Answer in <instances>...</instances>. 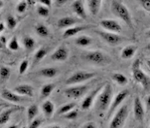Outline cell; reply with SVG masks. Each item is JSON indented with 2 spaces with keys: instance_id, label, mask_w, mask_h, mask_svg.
I'll list each match as a JSON object with an SVG mask.
<instances>
[{
  "instance_id": "1",
  "label": "cell",
  "mask_w": 150,
  "mask_h": 128,
  "mask_svg": "<svg viewBox=\"0 0 150 128\" xmlns=\"http://www.w3.org/2000/svg\"><path fill=\"white\" fill-rule=\"evenodd\" d=\"M113 95V89L110 83L107 82L101 92L97 95L95 107L98 111H104L110 107Z\"/></svg>"
},
{
  "instance_id": "2",
  "label": "cell",
  "mask_w": 150,
  "mask_h": 128,
  "mask_svg": "<svg viewBox=\"0 0 150 128\" xmlns=\"http://www.w3.org/2000/svg\"><path fill=\"white\" fill-rule=\"evenodd\" d=\"M111 11L114 15L121 19L130 29H133L132 17L129 9L126 7L125 4L117 0H112L111 3Z\"/></svg>"
},
{
  "instance_id": "3",
  "label": "cell",
  "mask_w": 150,
  "mask_h": 128,
  "mask_svg": "<svg viewBox=\"0 0 150 128\" xmlns=\"http://www.w3.org/2000/svg\"><path fill=\"white\" fill-rule=\"evenodd\" d=\"M133 79L140 83L144 90H147L150 86V77L141 68V60L137 58L132 64V67Z\"/></svg>"
},
{
  "instance_id": "4",
  "label": "cell",
  "mask_w": 150,
  "mask_h": 128,
  "mask_svg": "<svg viewBox=\"0 0 150 128\" xmlns=\"http://www.w3.org/2000/svg\"><path fill=\"white\" fill-rule=\"evenodd\" d=\"M129 116V108L127 105H124L117 110V112L115 114L113 118L111 121L109 127L111 128H119L122 127L126 119Z\"/></svg>"
},
{
  "instance_id": "5",
  "label": "cell",
  "mask_w": 150,
  "mask_h": 128,
  "mask_svg": "<svg viewBox=\"0 0 150 128\" xmlns=\"http://www.w3.org/2000/svg\"><path fill=\"white\" fill-rule=\"evenodd\" d=\"M96 73L94 72H88V71H78L73 74L71 77H69L66 80L67 85H74L77 83L85 82L87 80H89L95 77Z\"/></svg>"
},
{
  "instance_id": "6",
  "label": "cell",
  "mask_w": 150,
  "mask_h": 128,
  "mask_svg": "<svg viewBox=\"0 0 150 128\" xmlns=\"http://www.w3.org/2000/svg\"><path fill=\"white\" fill-rule=\"evenodd\" d=\"M87 61L96 65H105L108 63V57L100 51H92L84 55Z\"/></svg>"
},
{
  "instance_id": "7",
  "label": "cell",
  "mask_w": 150,
  "mask_h": 128,
  "mask_svg": "<svg viewBox=\"0 0 150 128\" xmlns=\"http://www.w3.org/2000/svg\"><path fill=\"white\" fill-rule=\"evenodd\" d=\"M96 33L98 34V35L102 39L105 41L110 46H117L123 40L122 37L120 36L119 34H117V33H113V32H110V31L105 32V31H97Z\"/></svg>"
},
{
  "instance_id": "8",
  "label": "cell",
  "mask_w": 150,
  "mask_h": 128,
  "mask_svg": "<svg viewBox=\"0 0 150 128\" xmlns=\"http://www.w3.org/2000/svg\"><path fill=\"white\" fill-rule=\"evenodd\" d=\"M88 91V86H74L65 89L64 91V94L68 98H79L82 97Z\"/></svg>"
},
{
  "instance_id": "9",
  "label": "cell",
  "mask_w": 150,
  "mask_h": 128,
  "mask_svg": "<svg viewBox=\"0 0 150 128\" xmlns=\"http://www.w3.org/2000/svg\"><path fill=\"white\" fill-rule=\"evenodd\" d=\"M129 95V91L127 90H123L121 91H120L116 97L113 99V101L112 102V103L110 105V107H109V110H108V118H109L114 112L116 109H117V107H119L120 104L122 103L124 100L125 99L127 96Z\"/></svg>"
},
{
  "instance_id": "10",
  "label": "cell",
  "mask_w": 150,
  "mask_h": 128,
  "mask_svg": "<svg viewBox=\"0 0 150 128\" xmlns=\"http://www.w3.org/2000/svg\"><path fill=\"white\" fill-rule=\"evenodd\" d=\"M100 25L104 30L113 33H119L122 30L119 23L113 19H103L100 22Z\"/></svg>"
},
{
  "instance_id": "11",
  "label": "cell",
  "mask_w": 150,
  "mask_h": 128,
  "mask_svg": "<svg viewBox=\"0 0 150 128\" xmlns=\"http://www.w3.org/2000/svg\"><path fill=\"white\" fill-rule=\"evenodd\" d=\"M102 89H103V86H100L97 88L93 90L87 97H85V98L82 102V104H81V107L83 110H88L89 108L92 107L95 98H97V95H99V93L101 91Z\"/></svg>"
},
{
  "instance_id": "12",
  "label": "cell",
  "mask_w": 150,
  "mask_h": 128,
  "mask_svg": "<svg viewBox=\"0 0 150 128\" xmlns=\"http://www.w3.org/2000/svg\"><path fill=\"white\" fill-rule=\"evenodd\" d=\"M133 112H134L135 119L139 122H142L144 118V109L141 100L139 97H136L134 99L133 105Z\"/></svg>"
},
{
  "instance_id": "13",
  "label": "cell",
  "mask_w": 150,
  "mask_h": 128,
  "mask_svg": "<svg viewBox=\"0 0 150 128\" xmlns=\"http://www.w3.org/2000/svg\"><path fill=\"white\" fill-rule=\"evenodd\" d=\"M1 96L3 98L6 99L10 102L12 103H22L23 102V96H20V95L17 94L16 92H12L7 90V89H4L1 92Z\"/></svg>"
},
{
  "instance_id": "14",
  "label": "cell",
  "mask_w": 150,
  "mask_h": 128,
  "mask_svg": "<svg viewBox=\"0 0 150 128\" xmlns=\"http://www.w3.org/2000/svg\"><path fill=\"white\" fill-rule=\"evenodd\" d=\"M68 54H69L68 49L65 46H61L57 50H55V52L51 56V58L54 61H65L68 57Z\"/></svg>"
},
{
  "instance_id": "15",
  "label": "cell",
  "mask_w": 150,
  "mask_h": 128,
  "mask_svg": "<svg viewBox=\"0 0 150 128\" xmlns=\"http://www.w3.org/2000/svg\"><path fill=\"white\" fill-rule=\"evenodd\" d=\"M71 8L73 12L79 18L82 19H86L87 18V14H86L85 9L83 6V3L82 0H76L72 3Z\"/></svg>"
},
{
  "instance_id": "16",
  "label": "cell",
  "mask_w": 150,
  "mask_h": 128,
  "mask_svg": "<svg viewBox=\"0 0 150 128\" xmlns=\"http://www.w3.org/2000/svg\"><path fill=\"white\" fill-rule=\"evenodd\" d=\"M14 91L20 95H24L28 97H33L34 88L31 85L28 84H22L18 85L14 88Z\"/></svg>"
},
{
  "instance_id": "17",
  "label": "cell",
  "mask_w": 150,
  "mask_h": 128,
  "mask_svg": "<svg viewBox=\"0 0 150 128\" xmlns=\"http://www.w3.org/2000/svg\"><path fill=\"white\" fill-rule=\"evenodd\" d=\"M88 7L92 15H97L100 10L102 0H87Z\"/></svg>"
},
{
  "instance_id": "18",
  "label": "cell",
  "mask_w": 150,
  "mask_h": 128,
  "mask_svg": "<svg viewBox=\"0 0 150 128\" xmlns=\"http://www.w3.org/2000/svg\"><path fill=\"white\" fill-rule=\"evenodd\" d=\"M137 51V46H135V45H129V46H125L123 49L120 56L124 59L132 58L136 54Z\"/></svg>"
},
{
  "instance_id": "19",
  "label": "cell",
  "mask_w": 150,
  "mask_h": 128,
  "mask_svg": "<svg viewBox=\"0 0 150 128\" xmlns=\"http://www.w3.org/2000/svg\"><path fill=\"white\" fill-rule=\"evenodd\" d=\"M86 29H87L86 26H76V27H68L64 31V33L63 34V37L65 39H68V38L76 35L81 31H84Z\"/></svg>"
},
{
  "instance_id": "20",
  "label": "cell",
  "mask_w": 150,
  "mask_h": 128,
  "mask_svg": "<svg viewBox=\"0 0 150 128\" xmlns=\"http://www.w3.org/2000/svg\"><path fill=\"white\" fill-rule=\"evenodd\" d=\"M76 23V19L71 17H64L59 18L57 22V27L59 28H67L73 26Z\"/></svg>"
},
{
  "instance_id": "21",
  "label": "cell",
  "mask_w": 150,
  "mask_h": 128,
  "mask_svg": "<svg viewBox=\"0 0 150 128\" xmlns=\"http://www.w3.org/2000/svg\"><path fill=\"white\" fill-rule=\"evenodd\" d=\"M42 110H43V112L45 115V116L47 118H50V117H52L53 113H54L55 105L51 101L47 100L42 105Z\"/></svg>"
},
{
  "instance_id": "22",
  "label": "cell",
  "mask_w": 150,
  "mask_h": 128,
  "mask_svg": "<svg viewBox=\"0 0 150 128\" xmlns=\"http://www.w3.org/2000/svg\"><path fill=\"white\" fill-rule=\"evenodd\" d=\"M16 110L15 108H9L7 110H5L2 111L1 115H0V125L3 126L6 124V122H8L11 119V116Z\"/></svg>"
},
{
  "instance_id": "23",
  "label": "cell",
  "mask_w": 150,
  "mask_h": 128,
  "mask_svg": "<svg viewBox=\"0 0 150 128\" xmlns=\"http://www.w3.org/2000/svg\"><path fill=\"white\" fill-rule=\"evenodd\" d=\"M58 70L54 67H47V68H43L41 69L40 71V75L41 76L45 77V78H54V77L57 75Z\"/></svg>"
},
{
  "instance_id": "24",
  "label": "cell",
  "mask_w": 150,
  "mask_h": 128,
  "mask_svg": "<svg viewBox=\"0 0 150 128\" xmlns=\"http://www.w3.org/2000/svg\"><path fill=\"white\" fill-rule=\"evenodd\" d=\"M112 79L120 86H125L128 83V78L121 73H115L112 75Z\"/></svg>"
},
{
  "instance_id": "25",
  "label": "cell",
  "mask_w": 150,
  "mask_h": 128,
  "mask_svg": "<svg viewBox=\"0 0 150 128\" xmlns=\"http://www.w3.org/2000/svg\"><path fill=\"white\" fill-rule=\"evenodd\" d=\"M75 43L76 45L80 46H88L89 45H91L92 43V39L88 36H86V35H81L79 36L78 38L76 39L75 40Z\"/></svg>"
},
{
  "instance_id": "26",
  "label": "cell",
  "mask_w": 150,
  "mask_h": 128,
  "mask_svg": "<svg viewBox=\"0 0 150 128\" xmlns=\"http://www.w3.org/2000/svg\"><path fill=\"white\" fill-rule=\"evenodd\" d=\"M35 32H36V34L39 36L43 37V38L47 37L48 34H49V30H48V28L43 24L36 25L35 27Z\"/></svg>"
},
{
  "instance_id": "27",
  "label": "cell",
  "mask_w": 150,
  "mask_h": 128,
  "mask_svg": "<svg viewBox=\"0 0 150 128\" xmlns=\"http://www.w3.org/2000/svg\"><path fill=\"white\" fill-rule=\"evenodd\" d=\"M55 86L53 83H48V84H45L43 86V87L41 89V96L43 98L48 97L53 90L55 89Z\"/></svg>"
},
{
  "instance_id": "28",
  "label": "cell",
  "mask_w": 150,
  "mask_h": 128,
  "mask_svg": "<svg viewBox=\"0 0 150 128\" xmlns=\"http://www.w3.org/2000/svg\"><path fill=\"white\" fill-rule=\"evenodd\" d=\"M39 112V108L35 104H32L28 109V119L29 122H31Z\"/></svg>"
},
{
  "instance_id": "29",
  "label": "cell",
  "mask_w": 150,
  "mask_h": 128,
  "mask_svg": "<svg viewBox=\"0 0 150 128\" xmlns=\"http://www.w3.org/2000/svg\"><path fill=\"white\" fill-rule=\"evenodd\" d=\"M47 52H48V49L47 48V47H41V48L39 49L36 51V53L35 54V56H34L35 61L37 62V63L41 61L46 56Z\"/></svg>"
},
{
  "instance_id": "30",
  "label": "cell",
  "mask_w": 150,
  "mask_h": 128,
  "mask_svg": "<svg viewBox=\"0 0 150 128\" xmlns=\"http://www.w3.org/2000/svg\"><path fill=\"white\" fill-rule=\"evenodd\" d=\"M76 104L75 103H67L62 106L61 107H59V109L58 110V115H65L67 112H69L71 110H73L74 108L76 107Z\"/></svg>"
},
{
  "instance_id": "31",
  "label": "cell",
  "mask_w": 150,
  "mask_h": 128,
  "mask_svg": "<svg viewBox=\"0 0 150 128\" xmlns=\"http://www.w3.org/2000/svg\"><path fill=\"white\" fill-rule=\"evenodd\" d=\"M23 44L25 48L28 51H30V50L34 48V46L35 45V41L31 37L26 36L23 40Z\"/></svg>"
},
{
  "instance_id": "32",
  "label": "cell",
  "mask_w": 150,
  "mask_h": 128,
  "mask_svg": "<svg viewBox=\"0 0 150 128\" xmlns=\"http://www.w3.org/2000/svg\"><path fill=\"white\" fill-rule=\"evenodd\" d=\"M0 76L2 81H6L11 76V70L8 67L2 66L0 68Z\"/></svg>"
},
{
  "instance_id": "33",
  "label": "cell",
  "mask_w": 150,
  "mask_h": 128,
  "mask_svg": "<svg viewBox=\"0 0 150 128\" xmlns=\"http://www.w3.org/2000/svg\"><path fill=\"white\" fill-rule=\"evenodd\" d=\"M37 13L38 15H40L41 17H43V18H46L47 16L49 15V9L48 7L46 6H43V5H40L37 7Z\"/></svg>"
},
{
  "instance_id": "34",
  "label": "cell",
  "mask_w": 150,
  "mask_h": 128,
  "mask_svg": "<svg viewBox=\"0 0 150 128\" xmlns=\"http://www.w3.org/2000/svg\"><path fill=\"white\" fill-rule=\"evenodd\" d=\"M6 26L10 30H13V29L16 28V27L17 26V21H16V18L14 16H7V18H6Z\"/></svg>"
},
{
  "instance_id": "35",
  "label": "cell",
  "mask_w": 150,
  "mask_h": 128,
  "mask_svg": "<svg viewBox=\"0 0 150 128\" xmlns=\"http://www.w3.org/2000/svg\"><path fill=\"white\" fill-rule=\"evenodd\" d=\"M8 48L11 51H18V48H19V43H18V41L17 39V38L16 36L13 37L11 40L10 41L9 44H8Z\"/></svg>"
},
{
  "instance_id": "36",
  "label": "cell",
  "mask_w": 150,
  "mask_h": 128,
  "mask_svg": "<svg viewBox=\"0 0 150 128\" xmlns=\"http://www.w3.org/2000/svg\"><path fill=\"white\" fill-rule=\"evenodd\" d=\"M28 4L26 2V0L24 1H21L20 3H18V5L16 6V11L19 14H23L26 11V10L28 8Z\"/></svg>"
},
{
  "instance_id": "37",
  "label": "cell",
  "mask_w": 150,
  "mask_h": 128,
  "mask_svg": "<svg viewBox=\"0 0 150 128\" xmlns=\"http://www.w3.org/2000/svg\"><path fill=\"white\" fill-rule=\"evenodd\" d=\"M28 66H29V62H28V60L25 59V60L22 62L21 63H20V66H19V69H18L19 75H23L27 71V70H28Z\"/></svg>"
},
{
  "instance_id": "38",
  "label": "cell",
  "mask_w": 150,
  "mask_h": 128,
  "mask_svg": "<svg viewBox=\"0 0 150 128\" xmlns=\"http://www.w3.org/2000/svg\"><path fill=\"white\" fill-rule=\"evenodd\" d=\"M142 8L150 13V0H137Z\"/></svg>"
},
{
  "instance_id": "39",
  "label": "cell",
  "mask_w": 150,
  "mask_h": 128,
  "mask_svg": "<svg viewBox=\"0 0 150 128\" xmlns=\"http://www.w3.org/2000/svg\"><path fill=\"white\" fill-rule=\"evenodd\" d=\"M41 123H42V120H41V119H39V118H36V119L35 118L31 122H30V124H29V126H28V127L37 128V127H40Z\"/></svg>"
},
{
  "instance_id": "40",
  "label": "cell",
  "mask_w": 150,
  "mask_h": 128,
  "mask_svg": "<svg viewBox=\"0 0 150 128\" xmlns=\"http://www.w3.org/2000/svg\"><path fill=\"white\" fill-rule=\"evenodd\" d=\"M77 115H78V112L76 110H71L69 112H67V114H65L64 117L67 119H69V120H73V119H76Z\"/></svg>"
},
{
  "instance_id": "41",
  "label": "cell",
  "mask_w": 150,
  "mask_h": 128,
  "mask_svg": "<svg viewBox=\"0 0 150 128\" xmlns=\"http://www.w3.org/2000/svg\"><path fill=\"white\" fill-rule=\"evenodd\" d=\"M38 2L43 6H46L47 7H50L52 5V0H38Z\"/></svg>"
},
{
  "instance_id": "42",
  "label": "cell",
  "mask_w": 150,
  "mask_h": 128,
  "mask_svg": "<svg viewBox=\"0 0 150 128\" xmlns=\"http://www.w3.org/2000/svg\"><path fill=\"white\" fill-rule=\"evenodd\" d=\"M83 127L86 128H95L96 127V125L93 122H88L87 123H85Z\"/></svg>"
},
{
  "instance_id": "43",
  "label": "cell",
  "mask_w": 150,
  "mask_h": 128,
  "mask_svg": "<svg viewBox=\"0 0 150 128\" xmlns=\"http://www.w3.org/2000/svg\"><path fill=\"white\" fill-rule=\"evenodd\" d=\"M67 1L68 0H55V3L59 6H62V5H64V4L67 3Z\"/></svg>"
},
{
  "instance_id": "44",
  "label": "cell",
  "mask_w": 150,
  "mask_h": 128,
  "mask_svg": "<svg viewBox=\"0 0 150 128\" xmlns=\"http://www.w3.org/2000/svg\"><path fill=\"white\" fill-rule=\"evenodd\" d=\"M6 41H7V39H6V38L5 36L2 35V36L0 37V42H1V43H2L3 45L6 44Z\"/></svg>"
},
{
  "instance_id": "45",
  "label": "cell",
  "mask_w": 150,
  "mask_h": 128,
  "mask_svg": "<svg viewBox=\"0 0 150 128\" xmlns=\"http://www.w3.org/2000/svg\"><path fill=\"white\" fill-rule=\"evenodd\" d=\"M5 28H6V27H5L4 23H3V22H1V23H0V32H3L4 30H5Z\"/></svg>"
},
{
  "instance_id": "46",
  "label": "cell",
  "mask_w": 150,
  "mask_h": 128,
  "mask_svg": "<svg viewBox=\"0 0 150 128\" xmlns=\"http://www.w3.org/2000/svg\"><path fill=\"white\" fill-rule=\"evenodd\" d=\"M146 106H147L148 110H150V95L148 96V98H146Z\"/></svg>"
},
{
  "instance_id": "47",
  "label": "cell",
  "mask_w": 150,
  "mask_h": 128,
  "mask_svg": "<svg viewBox=\"0 0 150 128\" xmlns=\"http://www.w3.org/2000/svg\"><path fill=\"white\" fill-rule=\"evenodd\" d=\"M26 2L28 3V6H32L35 4V0H26Z\"/></svg>"
},
{
  "instance_id": "48",
  "label": "cell",
  "mask_w": 150,
  "mask_h": 128,
  "mask_svg": "<svg viewBox=\"0 0 150 128\" xmlns=\"http://www.w3.org/2000/svg\"><path fill=\"white\" fill-rule=\"evenodd\" d=\"M146 63H147L148 67H149V69H150V59H148L147 62H146Z\"/></svg>"
},
{
  "instance_id": "49",
  "label": "cell",
  "mask_w": 150,
  "mask_h": 128,
  "mask_svg": "<svg viewBox=\"0 0 150 128\" xmlns=\"http://www.w3.org/2000/svg\"><path fill=\"white\" fill-rule=\"evenodd\" d=\"M0 7L3 8V0H0Z\"/></svg>"
},
{
  "instance_id": "50",
  "label": "cell",
  "mask_w": 150,
  "mask_h": 128,
  "mask_svg": "<svg viewBox=\"0 0 150 128\" xmlns=\"http://www.w3.org/2000/svg\"><path fill=\"white\" fill-rule=\"evenodd\" d=\"M146 35H147V37L150 38V29L147 31V32H146Z\"/></svg>"
},
{
  "instance_id": "51",
  "label": "cell",
  "mask_w": 150,
  "mask_h": 128,
  "mask_svg": "<svg viewBox=\"0 0 150 128\" xmlns=\"http://www.w3.org/2000/svg\"><path fill=\"white\" fill-rule=\"evenodd\" d=\"M146 49H147L148 51H150V43L149 44V45H148L147 46H146Z\"/></svg>"
}]
</instances>
